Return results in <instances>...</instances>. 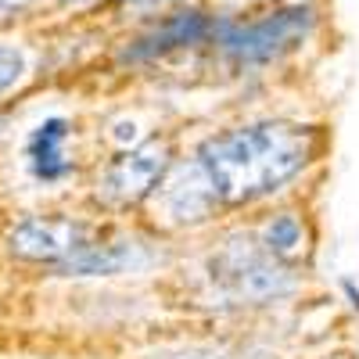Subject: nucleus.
Wrapping results in <instances>:
<instances>
[{"label":"nucleus","instance_id":"obj_11","mask_svg":"<svg viewBox=\"0 0 359 359\" xmlns=\"http://www.w3.org/2000/svg\"><path fill=\"white\" fill-rule=\"evenodd\" d=\"M22 76H25V54L11 43H0V97L15 90Z\"/></svg>","mask_w":359,"mask_h":359},{"label":"nucleus","instance_id":"obj_12","mask_svg":"<svg viewBox=\"0 0 359 359\" xmlns=\"http://www.w3.org/2000/svg\"><path fill=\"white\" fill-rule=\"evenodd\" d=\"M155 359H233L226 352H212V348H184V352H162Z\"/></svg>","mask_w":359,"mask_h":359},{"label":"nucleus","instance_id":"obj_6","mask_svg":"<svg viewBox=\"0 0 359 359\" xmlns=\"http://www.w3.org/2000/svg\"><path fill=\"white\" fill-rule=\"evenodd\" d=\"M158 201H162V212L172 223H201L219 198H216L212 184H208V176L201 172V165L191 162L172 172V180L158 191Z\"/></svg>","mask_w":359,"mask_h":359},{"label":"nucleus","instance_id":"obj_8","mask_svg":"<svg viewBox=\"0 0 359 359\" xmlns=\"http://www.w3.org/2000/svg\"><path fill=\"white\" fill-rule=\"evenodd\" d=\"M65 137H69V123L65 118H47L33 130L25 147L29 169H33L36 180L43 184H54V180L69 176V162H65Z\"/></svg>","mask_w":359,"mask_h":359},{"label":"nucleus","instance_id":"obj_14","mask_svg":"<svg viewBox=\"0 0 359 359\" xmlns=\"http://www.w3.org/2000/svg\"><path fill=\"white\" fill-rule=\"evenodd\" d=\"M345 291H348V294H352V306H355V309H359V291H355V284H352V280H345Z\"/></svg>","mask_w":359,"mask_h":359},{"label":"nucleus","instance_id":"obj_2","mask_svg":"<svg viewBox=\"0 0 359 359\" xmlns=\"http://www.w3.org/2000/svg\"><path fill=\"white\" fill-rule=\"evenodd\" d=\"M212 277L226 287L230 298H245V302H269L298 287L294 273L280 259L252 248L248 241H230L212 259Z\"/></svg>","mask_w":359,"mask_h":359},{"label":"nucleus","instance_id":"obj_9","mask_svg":"<svg viewBox=\"0 0 359 359\" xmlns=\"http://www.w3.org/2000/svg\"><path fill=\"white\" fill-rule=\"evenodd\" d=\"M212 29H216V25L208 22L205 15H198V11L176 15V18H169L162 29H155L151 36H144L137 47H130L126 57H130V62H140V57H155V54H165V50H172V47L201 43L208 33H212Z\"/></svg>","mask_w":359,"mask_h":359},{"label":"nucleus","instance_id":"obj_13","mask_svg":"<svg viewBox=\"0 0 359 359\" xmlns=\"http://www.w3.org/2000/svg\"><path fill=\"white\" fill-rule=\"evenodd\" d=\"M29 4H33V0H0V18H8V15L29 8Z\"/></svg>","mask_w":359,"mask_h":359},{"label":"nucleus","instance_id":"obj_15","mask_svg":"<svg viewBox=\"0 0 359 359\" xmlns=\"http://www.w3.org/2000/svg\"><path fill=\"white\" fill-rule=\"evenodd\" d=\"M0 133H4V118H0Z\"/></svg>","mask_w":359,"mask_h":359},{"label":"nucleus","instance_id":"obj_10","mask_svg":"<svg viewBox=\"0 0 359 359\" xmlns=\"http://www.w3.org/2000/svg\"><path fill=\"white\" fill-rule=\"evenodd\" d=\"M262 241H266V252L273 259H287L294 252H302V223H298L291 212H280L273 223L266 226Z\"/></svg>","mask_w":359,"mask_h":359},{"label":"nucleus","instance_id":"obj_4","mask_svg":"<svg viewBox=\"0 0 359 359\" xmlns=\"http://www.w3.org/2000/svg\"><path fill=\"white\" fill-rule=\"evenodd\" d=\"M169 169V144L165 140H147L133 151H123L101 176L97 194L115 205H133L144 201L147 194H155L162 184V176Z\"/></svg>","mask_w":359,"mask_h":359},{"label":"nucleus","instance_id":"obj_7","mask_svg":"<svg viewBox=\"0 0 359 359\" xmlns=\"http://www.w3.org/2000/svg\"><path fill=\"white\" fill-rule=\"evenodd\" d=\"M140 248L133 241H108V245H79L76 252H69L57 266L62 277H115V273H126L140 262Z\"/></svg>","mask_w":359,"mask_h":359},{"label":"nucleus","instance_id":"obj_3","mask_svg":"<svg viewBox=\"0 0 359 359\" xmlns=\"http://www.w3.org/2000/svg\"><path fill=\"white\" fill-rule=\"evenodd\" d=\"M313 29V11L309 8H284L266 15L255 25L241 29H223V47L237 57V62H269L280 50L294 47L298 40H306Z\"/></svg>","mask_w":359,"mask_h":359},{"label":"nucleus","instance_id":"obj_1","mask_svg":"<svg viewBox=\"0 0 359 359\" xmlns=\"http://www.w3.org/2000/svg\"><path fill=\"white\" fill-rule=\"evenodd\" d=\"M316 133L291 123H255L208 137L198 147V165L208 176L216 198L241 205L280 191L309 165Z\"/></svg>","mask_w":359,"mask_h":359},{"label":"nucleus","instance_id":"obj_5","mask_svg":"<svg viewBox=\"0 0 359 359\" xmlns=\"http://www.w3.org/2000/svg\"><path fill=\"white\" fill-rule=\"evenodd\" d=\"M86 230L69 219H22L8 233V252L29 262H62L83 245Z\"/></svg>","mask_w":359,"mask_h":359}]
</instances>
